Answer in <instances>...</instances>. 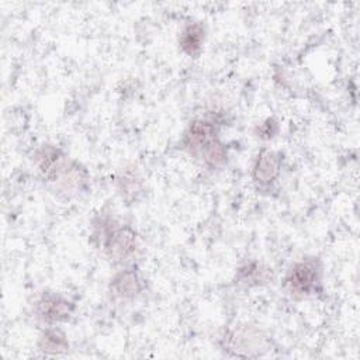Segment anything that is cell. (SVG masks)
<instances>
[{"label":"cell","mask_w":360,"mask_h":360,"mask_svg":"<svg viewBox=\"0 0 360 360\" xmlns=\"http://www.w3.org/2000/svg\"><path fill=\"white\" fill-rule=\"evenodd\" d=\"M285 294L295 300H309L323 292V263L316 256H304L287 269L283 278Z\"/></svg>","instance_id":"1"},{"label":"cell","mask_w":360,"mask_h":360,"mask_svg":"<svg viewBox=\"0 0 360 360\" xmlns=\"http://www.w3.org/2000/svg\"><path fill=\"white\" fill-rule=\"evenodd\" d=\"M222 350L238 357H259L271 347V339L264 329L252 323H239L221 338Z\"/></svg>","instance_id":"2"},{"label":"cell","mask_w":360,"mask_h":360,"mask_svg":"<svg viewBox=\"0 0 360 360\" xmlns=\"http://www.w3.org/2000/svg\"><path fill=\"white\" fill-rule=\"evenodd\" d=\"M100 249L114 266L124 267L136 264L142 246L135 228L118 221L101 243Z\"/></svg>","instance_id":"3"},{"label":"cell","mask_w":360,"mask_h":360,"mask_svg":"<svg viewBox=\"0 0 360 360\" xmlns=\"http://www.w3.org/2000/svg\"><path fill=\"white\" fill-rule=\"evenodd\" d=\"M76 311V304L58 291H42L32 304L34 316L46 325L69 322Z\"/></svg>","instance_id":"4"},{"label":"cell","mask_w":360,"mask_h":360,"mask_svg":"<svg viewBox=\"0 0 360 360\" xmlns=\"http://www.w3.org/2000/svg\"><path fill=\"white\" fill-rule=\"evenodd\" d=\"M49 186L59 198L72 200L89 191L90 173L83 163L69 158Z\"/></svg>","instance_id":"5"},{"label":"cell","mask_w":360,"mask_h":360,"mask_svg":"<svg viewBox=\"0 0 360 360\" xmlns=\"http://www.w3.org/2000/svg\"><path fill=\"white\" fill-rule=\"evenodd\" d=\"M224 124L218 120L210 117L205 114V117L194 118L188 122L187 128L184 129L181 139H180V148L188 153L191 158L198 159L202 150L217 138H219L221 127Z\"/></svg>","instance_id":"6"},{"label":"cell","mask_w":360,"mask_h":360,"mask_svg":"<svg viewBox=\"0 0 360 360\" xmlns=\"http://www.w3.org/2000/svg\"><path fill=\"white\" fill-rule=\"evenodd\" d=\"M145 288L146 281L138 264H131L115 270L108 283V295L112 301L131 302L139 298Z\"/></svg>","instance_id":"7"},{"label":"cell","mask_w":360,"mask_h":360,"mask_svg":"<svg viewBox=\"0 0 360 360\" xmlns=\"http://www.w3.org/2000/svg\"><path fill=\"white\" fill-rule=\"evenodd\" d=\"M283 169V153L270 148H262L252 165L250 177L259 191H270L278 181Z\"/></svg>","instance_id":"8"},{"label":"cell","mask_w":360,"mask_h":360,"mask_svg":"<svg viewBox=\"0 0 360 360\" xmlns=\"http://www.w3.org/2000/svg\"><path fill=\"white\" fill-rule=\"evenodd\" d=\"M31 160L41 179L49 184L69 160V156L53 143H42L34 149Z\"/></svg>","instance_id":"9"},{"label":"cell","mask_w":360,"mask_h":360,"mask_svg":"<svg viewBox=\"0 0 360 360\" xmlns=\"http://www.w3.org/2000/svg\"><path fill=\"white\" fill-rule=\"evenodd\" d=\"M115 188L121 200L127 204L138 202L146 191V184L142 173L134 165L122 167L115 176Z\"/></svg>","instance_id":"10"},{"label":"cell","mask_w":360,"mask_h":360,"mask_svg":"<svg viewBox=\"0 0 360 360\" xmlns=\"http://www.w3.org/2000/svg\"><path fill=\"white\" fill-rule=\"evenodd\" d=\"M207 38V27L202 21H188L186 22L177 37V44L180 51L193 59L201 56L204 51V44Z\"/></svg>","instance_id":"11"},{"label":"cell","mask_w":360,"mask_h":360,"mask_svg":"<svg viewBox=\"0 0 360 360\" xmlns=\"http://www.w3.org/2000/svg\"><path fill=\"white\" fill-rule=\"evenodd\" d=\"M37 347L45 356H65L70 350V342L59 325H46L38 336Z\"/></svg>","instance_id":"12"},{"label":"cell","mask_w":360,"mask_h":360,"mask_svg":"<svg viewBox=\"0 0 360 360\" xmlns=\"http://www.w3.org/2000/svg\"><path fill=\"white\" fill-rule=\"evenodd\" d=\"M273 270L259 260H249L240 264L235 273V283L243 287H260L271 283Z\"/></svg>","instance_id":"13"},{"label":"cell","mask_w":360,"mask_h":360,"mask_svg":"<svg viewBox=\"0 0 360 360\" xmlns=\"http://www.w3.org/2000/svg\"><path fill=\"white\" fill-rule=\"evenodd\" d=\"M198 160L210 170H222L229 163V150L228 146L221 141V138H217L212 141L200 155Z\"/></svg>","instance_id":"14"},{"label":"cell","mask_w":360,"mask_h":360,"mask_svg":"<svg viewBox=\"0 0 360 360\" xmlns=\"http://www.w3.org/2000/svg\"><path fill=\"white\" fill-rule=\"evenodd\" d=\"M278 122L276 118L273 117H267L263 122H260L259 125H256L255 128V135L263 141H269L271 138H274L278 132Z\"/></svg>","instance_id":"15"}]
</instances>
